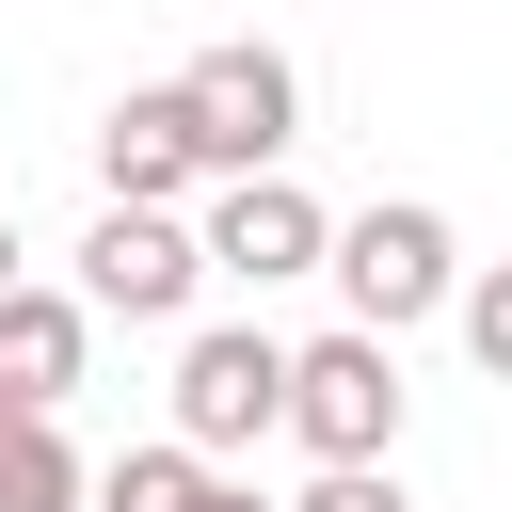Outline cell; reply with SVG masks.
Segmentation results:
<instances>
[{
    "label": "cell",
    "instance_id": "obj_5",
    "mask_svg": "<svg viewBox=\"0 0 512 512\" xmlns=\"http://www.w3.org/2000/svg\"><path fill=\"white\" fill-rule=\"evenodd\" d=\"M320 192L272 160V176H208V224H192V256L208 272H240V288H288V272H320Z\"/></svg>",
    "mask_w": 512,
    "mask_h": 512
},
{
    "label": "cell",
    "instance_id": "obj_1",
    "mask_svg": "<svg viewBox=\"0 0 512 512\" xmlns=\"http://www.w3.org/2000/svg\"><path fill=\"white\" fill-rule=\"evenodd\" d=\"M320 272L352 288V336H416V320L464 288V224H448V208H416V192H384V208L320 224Z\"/></svg>",
    "mask_w": 512,
    "mask_h": 512
},
{
    "label": "cell",
    "instance_id": "obj_4",
    "mask_svg": "<svg viewBox=\"0 0 512 512\" xmlns=\"http://www.w3.org/2000/svg\"><path fill=\"white\" fill-rule=\"evenodd\" d=\"M272 400H288V336H272V320H192V336H176V448H192V464L256 448Z\"/></svg>",
    "mask_w": 512,
    "mask_h": 512
},
{
    "label": "cell",
    "instance_id": "obj_14",
    "mask_svg": "<svg viewBox=\"0 0 512 512\" xmlns=\"http://www.w3.org/2000/svg\"><path fill=\"white\" fill-rule=\"evenodd\" d=\"M0 288H16V224H0Z\"/></svg>",
    "mask_w": 512,
    "mask_h": 512
},
{
    "label": "cell",
    "instance_id": "obj_2",
    "mask_svg": "<svg viewBox=\"0 0 512 512\" xmlns=\"http://www.w3.org/2000/svg\"><path fill=\"white\" fill-rule=\"evenodd\" d=\"M400 416H416V384H400V336H304L288 352V400H272V432H304L320 464H400Z\"/></svg>",
    "mask_w": 512,
    "mask_h": 512
},
{
    "label": "cell",
    "instance_id": "obj_11",
    "mask_svg": "<svg viewBox=\"0 0 512 512\" xmlns=\"http://www.w3.org/2000/svg\"><path fill=\"white\" fill-rule=\"evenodd\" d=\"M272 512H416V496H400V464H320V480L272 496Z\"/></svg>",
    "mask_w": 512,
    "mask_h": 512
},
{
    "label": "cell",
    "instance_id": "obj_3",
    "mask_svg": "<svg viewBox=\"0 0 512 512\" xmlns=\"http://www.w3.org/2000/svg\"><path fill=\"white\" fill-rule=\"evenodd\" d=\"M176 112H192L208 176H272V160L304 144V64H288L272 32H224V48L176 64Z\"/></svg>",
    "mask_w": 512,
    "mask_h": 512
},
{
    "label": "cell",
    "instance_id": "obj_9",
    "mask_svg": "<svg viewBox=\"0 0 512 512\" xmlns=\"http://www.w3.org/2000/svg\"><path fill=\"white\" fill-rule=\"evenodd\" d=\"M0 512H80V448L48 400H0Z\"/></svg>",
    "mask_w": 512,
    "mask_h": 512
},
{
    "label": "cell",
    "instance_id": "obj_7",
    "mask_svg": "<svg viewBox=\"0 0 512 512\" xmlns=\"http://www.w3.org/2000/svg\"><path fill=\"white\" fill-rule=\"evenodd\" d=\"M96 192H112V208H176V192H208V144H192L176 80H144V96L96 112Z\"/></svg>",
    "mask_w": 512,
    "mask_h": 512
},
{
    "label": "cell",
    "instance_id": "obj_13",
    "mask_svg": "<svg viewBox=\"0 0 512 512\" xmlns=\"http://www.w3.org/2000/svg\"><path fill=\"white\" fill-rule=\"evenodd\" d=\"M192 512H272V496H256V480H224V464H208V496H192Z\"/></svg>",
    "mask_w": 512,
    "mask_h": 512
},
{
    "label": "cell",
    "instance_id": "obj_12",
    "mask_svg": "<svg viewBox=\"0 0 512 512\" xmlns=\"http://www.w3.org/2000/svg\"><path fill=\"white\" fill-rule=\"evenodd\" d=\"M448 304H464V352H480V368H512V272H464Z\"/></svg>",
    "mask_w": 512,
    "mask_h": 512
},
{
    "label": "cell",
    "instance_id": "obj_6",
    "mask_svg": "<svg viewBox=\"0 0 512 512\" xmlns=\"http://www.w3.org/2000/svg\"><path fill=\"white\" fill-rule=\"evenodd\" d=\"M192 288H208V256H192L176 208H96V240H80V320H192Z\"/></svg>",
    "mask_w": 512,
    "mask_h": 512
},
{
    "label": "cell",
    "instance_id": "obj_8",
    "mask_svg": "<svg viewBox=\"0 0 512 512\" xmlns=\"http://www.w3.org/2000/svg\"><path fill=\"white\" fill-rule=\"evenodd\" d=\"M80 352H96V320H80V288H0V400H48L64 416V384H80Z\"/></svg>",
    "mask_w": 512,
    "mask_h": 512
},
{
    "label": "cell",
    "instance_id": "obj_10",
    "mask_svg": "<svg viewBox=\"0 0 512 512\" xmlns=\"http://www.w3.org/2000/svg\"><path fill=\"white\" fill-rule=\"evenodd\" d=\"M192 496H208V464H192L176 432H144V448L80 464V512H192Z\"/></svg>",
    "mask_w": 512,
    "mask_h": 512
}]
</instances>
